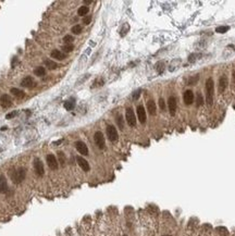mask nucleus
Wrapping results in <instances>:
<instances>
[{"instance_id": "35", "label": "nucleus", "mask_w": 235, "mask_h": 236, "mask_svg": "<svg viewBox=\"0 0 235 236\" xmlns=\"http://www.w3.org/2000/svg\"><path fill=\"white\" fill-rule=\"evenodd\" d=\"M91 22V15H86V17H84V20H83V23H84L85 25H88Z\"/></svg>"}, {"instance_id": "33", "label": "nucleus", "mask_w": 235, "mask_h": 236, "mask_svg": "<svg viewBox=\"0 0 235 236\" xmlns=\"http://www.w3.org/2000/svg\"><path fill=\"white\" fill-rule=\"evenodd\" d=\"M117 122H118V125L120 126V128H121V130H123V128H124V123H123V119H122L121 115H119V117H118Z\"/></svg>"}, {"instance_id": "32", "label": "nucleus", "mask_w": 235, "mask_h": 236, "mask_svg": "<svg viewBox=\"0 0 235 236\" xmlns=\"http://www.w3.org/2000/svg\"><path fill=\"white\" fill-rule=\"evenodd\" d=\"M199 76L198 75H195L194 77H191L189 80H188V84L189 85H195L196 83H197V81H198Z\"/></svg>"}, {"instance_id": "1", "label": "nucleus", "mask_w": 235, "mask_h": 236, "mask_svg": "<svg viewBox=\"0 0 235 236\" xmlns=\"http://www.w3.org/2000/svg\"><path fill=\"white\" fill-rule=\"evenodd\" d=\"M213 91H215V83L211 77H209L206 81V101L209 106H211L213 102Z\"/></svg>"}, {"instance_id": "13", "label": "nucleus", "mask_w": 235, "mask_h": 236, "mask_svg": "<svg viewBox=\"0 0 235 236\" xmlns=\"http://www.w3.org/2000/svg\"><path fill=\"white\" fill-rule=\"evenodd\" d=\"M183 100H184L185 105H191L193 104V101H194V93L191 90H186L184 93V95H183Z\"/></svg>"}, {"instance_id": "8", "label": "nucleus", "mask_w": 235, "mask_h": 236, "mask_svg": "<svg viewBox=\"0 0 235 236\" xmlns=\"http://www.w3.org/2000/svg\"><path fill=\"white\" fill-rule=\"evenodd\" d=\"M46 160H47L48 167H49L51 170H57L58 167H59V164H58V160L56 159V157H54L52 153H49V155L47 156Z\"/></svg>"}, {"instance_id": "18", "label": "nucleus", "mask_w": 235, "mask_h": 236, "mask_svg": "<svg viewBox=\"0 0 235 236\" xmlns=\"http://www.w3.org/2000/svg\"><path fill=\"white\" fill-rule=\"evenodd\" d=\"M147 110L150 115H156V113H157V106H156L154 100L147 101Z\"/></svg>"}, {"instance_id": "4", "label": "nucleus", "mask_w": 235, "mask_h": 236, "mask_svg": "<svg viewBox=\"0 0 235 236\" xmlns=\"http://www.w3.org/2000/svg\"><path fill=\"white\" fill-rule=\"evenodd\" d=\"M125 119H126V122H128V124L130 126H135L136 125V117H135V113L132 108L126 109V111H125Z\"/></svg>"}, {"instance_id": "27", "label": "nucleus", "mask_w": 235, "mask_h": 236, "mask_svg": "<svg viewBox=\"0 0 235 236\" xmlns=\"http://www.w3.org/2000/svg\"><path fill=\"white\" fill-rule=\"evenodd\" d=\"M202 104H204V98H202V94L198 93V94H197V98H196V106H197V107H200Z\"/></svg>"}, {"instance_id": "5", "label": "nucleus", "mask_w": 235, "mask_h": 236, "mask_svg": "<svg viewBox=\"0 0 235 236\" xmlns=\"http://www.w3.org/2000/svg\"><path fill=\"white\" fill-rule=\"evenodd\" d=\"M34 170L38 176H43L45 173V169H44V164L41 162V159L36 158L34 160Z\"/></svg>"}, {"instance_id": "31", "label": "nucleus", "mask_w": 235, "mask_h": 236, "mask_svg": "<svg viewBox=\"0 0 235 236\" xmlns=\"http://www.w3.org/2000/svg\"><path fill=\"white\" fill-rule=\"evenodd\" d=\"M73 41H74V38H73V36H71V35H67V36H64V38H63V41L65 43V45H71Z\"/></svg>"}, {"instance_id": "6", "label": "nucleus", "mask_w": 235, "mask_h": 236, "mask_svg": "<svg viewBox=\"0 0 235 236\" xmlns=\"http://www.w3.org/2000/svg\"><path fill=\"white\" fill-rule=\"evenodd\" d=\"M94 140H95V144L97 145L98 148H100V149L104 148V136L101 132H96V133H95Z\"/></svg>"}, {"instance_id": "12", "label": "nucleus", "mask_w": 235, "mask_h": 236, "mask_svg": "<svg viewBox=\"0 0 235 236\" xmlns=\"http://www.w3.org/2000/svg\"><path fill=\"white\" fill-rule=\"evenodd\" d=\"M36 85L35 81L33 80L32 76H26V77H24L22 81H21V86L22 87H25V88H32L34 87Z\"/></svg>"}, {"instance_id": "28", "label": "nucleus", "mask_w": 235, "mask_h": 236, "mask_svg": "<svg viewBox=\"0 0 235 236\" xmlns=\"http://www.w3.org/2000/svg\"><path fill=\"white\" fill-rule=\"evenodd\" d=\"M228 30H230V27L228 26H219L215 28V32L220 34H224V33H226Z\"/></svg>"}, {"instance_id": "26", "label": "nucleus", "mask_w": 235, "mask_h": 236, "mask_svg": "<svg viewBox=\"0 0 235 236\" xmlns=\"http://www.w3.org/2000/svg\"><path fill=\"white\" fill-rule=\"evenodd\" d=\"M73 49H74V46L72 44H71V45H64L63 47H62V50H63V52L65 54H69V52H71V51L73 50Z\"/></svg>"}, {"instance_id": "36", "label": "nucleus", "mask_w": 235, "mask_h": 236, "mask_svg": "<svg viewBox=\"0 0 235 236\" xmlns=\"http://www.w3.org/2000/svg\"><path fill=\"white\" fill-rule=\"evenodd\" d=\"M139 96H141V89H138V90H136V91H135V93H134V94H133V99H134V100H137Z\"/></svg>"}, {"instance_id": "9", "label": "nucleus", "mask_w": 235, "mask_h": 236, "mask_svg": "<svg viewBox=\"0 0 235 236\" xmlns=\"http://www.w3.org/2000/svg\"><path fill=\"white\" fill-rule=\"evenodd\" d=\"M75 148H76V150L81 155L83 156H87L88 155V147L86 146V144H85L84 142H81V140H78V142L75 143Z\"/></svg>"}, {"instance_id": "10", "label": "nucleus", "mask_w": 235, "mask_h": 236, "mask_svg": "<svg viewBox=\"0 0 235 236\" xmlns=\"http://www.w3.org/2000/svg\"><path fill=\"white\" fill-rule=\"evenodd\" d=\"M228 76L226 75H222L221 77H220V80H219V86H218L219 93H224V90L228 87Z\"/></svg>"}, {"instance_id": "38", "label": "nucleus", "mask_w": 235, "mask_h": 236, "mask_svg": "<svg viewBox=\"0 0 235 236\" xmlns=\"http://www.w3.org/2000/svg\"><path fill=\"white\" fill-rule=\"evenodd\" d=\"M84 2H85V4H91L93 1H91V0H85Z\"/></svg>"}, {"instance_id": "15", "label": "nucleus", "mask_w": 235, "mask_h": 236, "mask_svg": "<svg viewBox=\"0 0 235 236\" xmlns=\"http://www.w3.org/2000/svg\"><path fill=\"white\" fill-rule=\"evenodd\" d=\"M76 160H77V163H78V165L81 167V169L83 170V171H85V172H88V171H89L91 167H89V164H88L87 160H85L83 157H77Z\"/></svg>"}, {"instance_id": "24", "label": "nucleus", "mask_w": 235, "mask_h": 236, "mask_svg": "<svg viewBox=\"0 0 235 236\" xmlns=\"http://www.w3.org/2000/svg\"><path fill=\"white\" fill-rule=\"evenodd\" d=\"M215 229H217V232H218L219 234H221V235H228V229L224 227V226H218Z\"/></svg>"}, {"instance_id": "40", "label": "nucleus", "mask_w": 235, "mask_h": 236, "mask_svg": "<svg viewBox=\"0 0 235 236\" xmlns=\"http://www.w3.org/2000/svg\"><path fill=\"white\" fill-rule=\"evenodd\" d=\"M163 236H171V235H163Z\"/></svg>"}, {"instance_id": "21", "label": "nucleus", "mask_w": 235, "mask_h": 236, "mask_svg": "<svg viewBox=\"0 0 235 236\" xmlns=\"http://www.w3.org/2000/svg\"><path fill=\"white\" fill-rule=\"evenodd\" d=\"M34 74L36 75V76H43V75L46 74V69L44 67H37L34 70Z\"/></svg>"}, {"instance_id": "25", "label": "nucleus", "mask_w": 235, "mask_h": 236, "mask_svg": "<svg viewBox=\"0 0 235 236\" xmlns=\"http://www.w3.org/2000/svg\"><path fill=\"white\" fill-rule=\"evenodd\" d=\"M58 157H59V162H60V164L62 165V167H64V164H65V156H64V153L62 151H59L58 152Z\"/></svg>"}, {"instance_id": "19", "label": "nucleus", "mask_w": 235, "mask_h": 236, "mask_svg": "<svg viewBox=\"0 0 235 236\" xmlns=\"http://www.w3.org/2000/svg\"><path fill=\"white\" fill-rule=\"evenodd\" d=\"M10 91L12 93V95H13V96H15V97L19 98V99H22V98L25 97V93H24L23 90L19 89V88H11Z\"/></svg>"}, {"instance_id": "16", "label": "nucleus", "mask_w": 235, "mask_h": 236, "mask_svg": "<svg viewBox=\"0 0 235 236\" xmlns=\"http://www.w3.org/2000/svg\"><path fill=\"white\" fill-rule=\"evenodd\" d=\"M50 54H51V58H54V59L59 60V61H62L67 58V54H64V52H62V51H60L59 49H54V50H52Z\"/></svg>"}, {"instance_id": "14", "label": "nucleus", "mask_w": 235, "mask_h": 236, "mask_svg": "<svg viewBox=\"0 0 235 236\" xmlns=\"http://www.w3.org/2000/svg\"><path fill=\"white\" fill-rule=\"evenodd\" d=\"M137 118L141 124H144L146 122V110H145L143 106H138L137 107Z\"/></svg>"}, {"instance_id": "39", "label": "nucleus", "mask_w": 235, "mask_h": 236, "mask_svg": "<svg viewBox=\"0 0 235 236\" xmlns=\"http://www.w3.org/2000/svg\"><path fill=\"white\" fill-rule=\"evenodd\" d=\"M233 80H234V82H235V70H234V72H233Z\"/></svg>"}, {"instance_id": "17", "label": "nucleus", "mask_w": 235, "mask_h": 236, "mask_svg": "<svg viewBox=\"0 0 235 236\" xmlns=\"http://www.w3.org/2000/svg\"><path fill=\"white\" fill-rule=\"evenodd\" d=\"M8 192V182L7 179L4 175H0V193L1 194H4V193Z\"/></svg>"}, {"instance_id": "2", "label": "nucleus", "mask_w": 235, "mask_h": 236, "mask_svg": "<svg viewBox=\"0 0 235 236\" xmlns=\"http://www.w3.org/2000/svg\"><path fill=\"white\" fill-rule=\"evenodd\" d=\"M11 180L12 182L15 183V184H20V183L23 182V180L25 179V175H26V170L24 168H20L15 170L13 173H11Z\"/></svg>"}, {"instance_id": "41", "label": "nucleus", "mask_w": 235, "mask_h": 236, "mask_svg": "<svg viewBox=\"0 0 235 236\" xmlns=\"http://www.w3.org/2000/svg\"><path fill=\"white\" fill-rule=\"evenodd\" d=\"M123 236H128V235H123Z\"/></svg>"}, {"instance_id": "30", "label": "nucleus", "mask_w": 235, "mask_h": 236, "mask_svg": "<svg viewBox=\"0 0 235 236\" xmlns=\"http://www.w3.org/2000/svg\"><path fill=\"white\" fill-rule=\"evenodd\" d=\"M72 33L73 34H81L82 33V26L81 25H78V24H77V25H74L73 27H72Z\"/></svg>"}, {"instance_id": "23", "label": "nucleus", "mask_w": 235, "mask_h": 236, "mask_svg": "<svg viewBox=\"0 0 235 236\" xmlns=\"http://www.w3.org/2000/svg\"><path fill=\"white\" fill-rule=\"evenodd\" d=\"M88 11H89L88 7H86V6H83V7H81L80 9H78V10H77V14H78V15H81V17H85V15L88 13Z\"/></svg>"}, {"instance_id": "11", "label": "nucleus", "mask_w": 235, "mask_h": 236, "mask_svg": "<svg viewBox=\"0 0 235 236\" xmlns=\"http://www.w3.org/2000/svg\"><path fill=\"white\" fill-rule=\"evenodd\" d=\"M12 105V99L9 95L4 94L0 97V106L4 107V108H9L10 106Z\"/></svg>"}, {"instance_id": "22", "label": "nucleus", "mask_w": 235, "mask_h": 236, "mask_svg": "<svg viewBox=\"0 0 235 236\" xmlns=\"http://www.w3.org/2000/svg\"><path fill=\"white\" fill-rule=\"evenodd\" d=\"M74 107H75V101H74L73 99L64 102V108L67 109V110H73Z\"/></svg>"}, {"instance_id": "37", "label": "nucleus", "mask_w": 235, "mask_h": 236, "mask_svg": "<svg viewBox=\"0 0 235 236\" xmlns=\"http://www.w3.org/2000/svg\"><path fill=\"white\" fill-rule=\"evenodd\" d=\"M17 114V112L15 111H13V112H10V113H8L7 115H6V119H11V118H13L14 115Z\"/></svg>"}, {"instance_id": "29", "label": "nucleus", "mask_w": 235, "mask_h": 236, "mask_svg": "<svg viewBox=\"0 0 235 236\" xmlns=\"http://www.w3.org/2000/svg\"><path fill=\"white\" fill-rule=\"evenodd\" d=\"M156 70L158 71V73L161 74L162 72H163V70H165V63L163 62H158V63L156 64Z\"/></svg>"}, {"instance_id": "20", "label": "nucleus", "mask_w": 235, "mask_h": 236, "mask_svg": "<svg viewBox=\"0 0 235 236\" xmlns=\"http://www.w3.org/2000/svg\"><path fill=\"white\" fill-rule=\"evenodd\" d=\"M45 67H47L49 70H56L58 67V63H56L54 61L50 60V59H47V60H45Z\"/></svg>"}, {"instance_id": "7", "label": "nucleus", "mask_w": 235, "mask_h": 236, "mask_svg": "<svg viewBox=\"0 0 235 236\" xmlns=\"http://www.w3.org/2000/svg\"><path fill=\"white\" fill-rule=\"evenodd\" d=\"M176 107H178V104H176V98L174 96H171L169 97L168 99V108L169 111H170V114L174 115L175 112H176Z\"/></svg>"}, {"instance_id": "3", "label": "nucleus", "mask_w": 235, "mask_h": 236, "mask_svg": "<svg viewBox=\"0 0 235 236\" xmlns=\"http://www.w3.org/2000/svg\"><path fill=\"white\" fill-rule=\"evenodd\" d=\"M107 136L110 142H117L119 138V134H118L117 128L113 125H108L107 126Z\"/></svg>"}, {"instance_id": "34", "label": "nucleus", "mask_w": 235, "mask_h": 236, "mask_svg": "<svg viewBox=\"0 0 235 236\" xmlns=\"http://www.w3.org/2000/svg\"><path fill=\"white\" fill-rule=\"evenodd\" d=\"M159 107H160V109H161L162 111H165V101L163 98H160V99H159Z\"/></svg>"}]
</instances>
